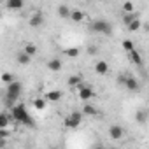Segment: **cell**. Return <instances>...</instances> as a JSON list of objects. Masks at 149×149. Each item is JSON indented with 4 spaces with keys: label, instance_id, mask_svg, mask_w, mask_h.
<instances>
[{
    "label": "cell",
    "instance_id": "52a82bcc",
    "mask_svg": "<svg viewBox=\"0 0 149 149\" xmlns=\"http://www.w3.org/2000/svg\"><path fill=\"white\" fill-rule=\"evenodd\" d=\"M28 25H30L32 28H37V26H42V25H44V14H42L40 11H37V13H33V14H32V18L28 19Z\"/></svg>",
    "mask_w": 149,
    "mask_h": 149
},
{
    "label": "cell",
    "instance_id": "9a60e30c",
    "mask_svg": "<svg viewBox=\"0 0 149 149\" xmlns=\"http://www.w3.org/2000/svg\"><path fill=\"white\" fill-rule=\"evenodd\" d=\"M47 68H49L51 72H58V70L61 68V60H60V58L49 60V61H47Z\"/></svg>",
    "mask_w": 149,
    "mask_h": 149
},
{
    "label": "cell",
    "instance_id": "cb8c5ba5",
    "mask_svg": "<svg viewBox=\"0 0 149 149\" xmlns=\"http://www.w3.org/2000/svg\"><path fill=\"white\" fill-rule=\"evenodd\" d=\"M140 25H142V21H140L139 18H135V19L128 25V30H130V32H137V30L140 28Z\"/></svg>",
    "mask_w": 149,
    "mask_h": 149
},
{
    "label": "cell",
    "instance_id": "e0dca14e",
    "mask_svg": "<svg viewBox=\"0 0 149 149\" xmlns=\"http://www.w3.org/2000/svg\"><path fill=\"white\" fill-rule=\"evenodd\" d=\"M70 11H72L70 7H67V6H60V7H58V16L63 18V19H68V18H70Z\"/></svg>",
    "mask_w": 149,
    "mask_h": 149
},
{
    "label": "cell",
    "instance_id": "30bf717a",
    "mask_svg": "<svg viewBox=\"0 0 149 149\" xmlns=\"http://www.w3.org/2000/svg\"><path fill=\"white\" fill-rule=\"evenodd\" d=\"M61 91L60 90H49L46 95H44V98H46V102H58L60 98H61Z\"/></svg>",
    "mask_w": 149,
    "mask_h": 149
},
{
    "label": "cell",
    "instance_id": "603a6c76",
    "mask_svg": "<svg viewBox=\"0 0 149 149\" xmlns=\"http://www.w3.org/2000/svg\"><path fill=\"white\" fill-rule=\"evenodd\" d=\"M65 54H67L68 58H77V56H79V49H77V47H67V49H65Z\"/></svg>",
    "mask_w": 149,
    "mask_h": 149
},
{
    "label": "cell",
    "instance_id": "8992f818",
    "mask_svg": "<svg viewBox=\"0 0 149 149\" xmlns=\"http://www.w3.org/2000/svg\"><path fill=\"white\" fill-rule=\"evenodd\" d=\"M109 137H111L112 140H121V139L125 137V128H123L121 125H112V126L109 128Z\"/></svg>",
    "mask_w": 149,
    "mask_h": 149
},
{
    "label": "cell",
    "instance_id": "277c9868",
    "mask_svg": "<svg viewBox=\"0 0 149 149\" xmlns=\"http://www.w3.org/2000/svg\"><path fill=\"white\" fill-rule=\"evenodd\" d=\"M83 123V112L74 111L65 118V128H77Z\"/></svg>",
    "mask_w": 149,
    "mask_h": 149
},
{
    "label": "cell",
    "instance_id": "8fae6325",
    "mask_svg": "<svg viewBox=\"0 0 149 149\" xmlns=\"http://www.w3.org/2000/svg\"><path fill=\"white\" fill-rule=\"evenodd\" d=\"M128 54H130V60H132V61H133L137 67H142V65H144V61H142V56H140V53H139L135 47H133L132 51H128Z\"/></svg>",
    "mask_w": 149,
    "mask_h": 149
},
{
    "label": "cell",
    "instance_id": "83f0119b",
    "mask_svg": "<svg viewBox=\"0 0 149 149\" xmlns=\"http://www.w3.org/2000/svg\"><path fill=\"white\" fill-rule=\"evenodd\" d=\"M11 137V130L6 126V128H0V140H7Z\"/></svg>",
    "mask_w": 149,
    "mask_h": 149
},
{
    "label": "cell",
    "instance_id": "5b68a950",
    "mask_svg": "<svg viewBox=\"0 0 149 149\" xmlns=\"http://www.w3.org/2000/svg\"><path fill=\"white\" fill-rule=\"evenodd\" d=\"M76 88H77V91H79V98H81V100H84V102H88V100H91V98L95 97V91H93V88H91V86H86V84L79 83Z\"/></svg>",
    "mask_w": 149,
    "mask_h": 149
},
{
    "label": "cell",
    "instance_id": "5bb4252c",
    "mask_svg": "<svg viewBox=\"0 0 149 149\" xmlns=\"http://www.w3.org/2000/svg\"><path fill=\"white\" fill-rule=\"evenodd\" d=\"M70 19H72L74 23H81V21L84 19V13L79 11V9H72V11H70Z\"/></svg>",
    "mask_w": 149,
    "mask_h": 149
},
{
    "label": "cell",
    "instance_id": "2e32d148",
    "mask_svg": "<svg viewBox=\"0 0 149 149\" xmlns=\"http://www.w3.org/2000/svg\"><path fill=\"white\" fill-rule=\"evenodd\" d=\"M9 121H13V116H11V114L0 112V128H6V126H9Z\"/></svg>",
    "mask_w": 149,
    "mask_h": 149
},
{
    "label": "cell",
    "instance_id": "ac0fdd59",
    "mask_svg": "<svg viewBox=\"0 0 149 149\" xmlns=\"http://www.w3.org/2000/svg\"><path fill=\"white\" fill-rule=\"evenodd\" d=\"M23 51H25L28 56H32V58H33V56L37 54V51H39V49H37V46H35V44H25V46H23Z\"/></svg>",
    "mask_w": 149,
    "mask_h": 149
},
{
    "label": "cell",
    "instance_id": "3957f363",
    "mask_svg": "<svg viewBox=\"0 0 149 149\" xmlns=\"http://www.w3.org/2000/svg\"><path fill=\"white\" fill-rule=\"evenodd\" d=\"M90 28H91L95 33H105V35H111V33H112V26H111V23L105 21V19H95V21H91Z\"/></svg>",
    "mask_w": 149,
    "mask_h": 149
},
{
    "label": "cell",
    "instance_id": "f1b7e54d",
    "mask_svg": "<svg viewBox=\"0 0 149 149\" xmlns=\"http://www.w3.org/2000/svg\"><path fill=\"white\" fill-rule=\"evenodd\" d=\"M121 46H123V49H125V51H126V53H128V51H132V49H133V47H135V46H133V42H132V40H123V44H121Z\"/></svg>",
    "mask_w": 149,
    "mask_h": 149
},
{
    "label": "cell",
    "instance_id": "9c48e42d",
    "mask_svg": "<svg viewBox=\"0 0 149 149\" xmlns=\"http://www.w3.org/2000/svg\"><path fill=\"white\" fill-rule=\"evenodd\" d=\"M6 7L9 11H19L25 7V0H6Z\"/></svg>",
    "mask_w": 149,
    "mask_h": 149
},
{
    "label": "cell",
    "instance_id": "d4e9b609",
    "mask_svg": "<svg viewBox=\"0 0 149 149\" xmlns=\"http://www.w3.org/2000/svg\"><path fill=\"white\" fill-rule=\"evenodd\" d=\"M0 81H2V83H6V84H9L11 81H14V76H13L11 72H4L2 76H0Z\"/></svg>",
    "mask_w": 149,
    "mask_h": 149
},
{
    "label": "cell",
    "instance_id": "f546056e",
    "mask_svg": "<svg viewBox=\"0 0 149 149\" xmlns=\"http://www.w3.org/2000/svg\"><path fill=\"white\" fill-rule=\"evenodd\" d=\"M88 53H90V54H95V53H97V47H95V46H90V47H88Z\"/></svg>",
    "mask_w": 149,
    "mask_h": 149
},
{
    "label": "cell",
    "instance_id": "7a4b0ae2",
    "mask_svg": "<svg viewBox=\"0 0 149 149\" xmlns=\"http://www.w3.org/2000/svg\"><path fill=\"white\" fill-rule=\"evenodd\" d=\"M21 93H23V84L19 81H11L6 90V105L13 107L18 102V98L21 97Z\"/></svg>",
    "mask_w": 149,
    "mask_h": 149
},
{
    "label": "cell",
    "instance_id": "ba28073f",
    "mask_svg": "<svg viewBox=\"0 0 149 149\" xmlns=\"http://www.w3.org/2000/svg\"><path fill=\"white\" fill-rule=\"evenodd\" d=\"M125 86H126L128 91H133V93H139V90H140L139 81H137L135 77H132V76H126V79H125Z\"/></svg>",
    "mask_w": 149,
    "mask_h": 149
},
{
    "label": "cell",
    "instance_id": "d6986e66",
    "mask_svg": "<svg viewBox=\"0 0 149 149\" xmlns=\"http://www.w3.org/2000/svg\"><path fill=\"white\" fill-rule=\"evenodd\" d=\"M135 18H139V16H137L135 13H125V14H123V19H121V21H123V23H125V25L128 26V25H130V23H132V21H133Z\"/></svg>",
    "mask_w": 149,
    "mask_h": 149
},
{
    "label": "cell",
    "instance_id": "7c38bea8",
    "mask_svg": "<svg viewBox=\"0 0 149 149\" xmlns=\"http://www.w3.org/2000/svg\"><path fill=\"white\" fill-rule=\"evenodd\" d=\"M16 60H18V63L19 65H23V67H26L30 61H32V56H28L25 51H19L18 54H16Z\"/></svg>",
    "mask_w": 149,
    "mask_h": 149
},
{
    "label": "cell",
    "instance_id": "1f68e13d",
    "mask_svg": "<svg viewBox=\"0 0 149 149\" xmlns=\"http://www.w3.org/2000/svg\"><path fill=\"white\" fill-rule=\"evenodd\" d=\"M2 2H6V0H2Z\"/></svg>",
    "mask_w": 149,
    "mask_h": 149
},
{
    "label": "cell",
    "instance_id": "4fadbf2b",
    "mask_svg": "<svg viewBox=\"0 0 149 149\" xmlns=\"http://www.w3.org/2000/svg\"><path fill=\"white\" fill-rule=\"evenodd\" d=\"M95 72L100 74V76H105V74L109 72V65H107V61H97V63H95Z\"/></svg>",
    "mask_w": 149,
    "mask_h": 149
},
{
    "label": "cell",
    "instance_id": "6da1fadb",
    "mask_svg": "<svg viewBox=\"0 0 149 149\" xmlns=\"http://www.w3.org/2000/svg\"><path fill=\"white\" fill-rule=\"evenodd\" d=\"M11 116H13V121H16V123L26 125V126H33V119H32V116L28 114V111H26V107L23 104H18V105L14 104L11 107Z\"/></svg>",
    "mask_w": 149,
    "mask_h": 149
},
{
    "label": "cell",
    "instance_id": "484cf974",
    "mask_svg": "<svg viewBox=\"0 0 149 149\" xmlns=\"http://www.w3.org/2000/svg\"><path fill=\"white\" fill-rule=\"evenodd\" d=\"M121 9H123V13H135V6H133V2H130V0L121 6Z\"/></svg>",
    "mask_w": 149,
    "mask_h": 149
},
{
    "label": "cell",
    "instance_id": "4316f807",
    "mask_svg": "<svg viewBox=\"0 0 149 149\" xmlns=\"http://www.w3.org/2000/svg\"><path fill=\"white\" fill-rule=\"evenodd\" d=\"M79 83H83V77L81 76H70L68 77V86H77Z\"/></svg>",
    "mask_w": 149,
    "mask_h": 149
},
{
    "label": "cell",
    "instance_id": "7402d4cb",
    "mask_svg": "<svg viewBox=\"0 0 149 149\" xmlns=\"http://www.w3.org/2000/svg\"><path fill=\"white\" fill-rule=\"evenodd\" d=\"M33 107L37 111H44L46 109V98H35L33 100Z\"/></svg>",
    "mask_w": 149,
    "mask_h": 149
},
{
    "label": "cell",
    "instance_id": "ffe728a7",
    "mask_svg": "<svg viewBox=\"0 0 149 149\" xmlns=\"http://www.w3.org/2000/svg\"><path fill=\"white\" fill-rule=\"evenodd\" d=\"M135 121H137L139 125H144V123L147 121V112H146V111H139V112L135 114Z\"/></svg>",
    "mask_w": 149,
    "mask_h": 149
},
{
    "label": "cell",
    "instance_id": "44dd1931",
    "mask_svg": "<svg viewBox=\"0 0 149 149\" xmlns=\"http://www.w3.org/2000/svg\"><path fill=\"white\" fill-rule=\"evenodd\" d=\"M83 114H86V116H95V114H97V109H95V105H91V104H86V105L83 107Z\"/></svg>",
    "mask_w": 149,
    "mask_h": 149
},
{
    "label": "cell",
    "instance_id": "4dcf8cb0",
    "mask_svg": "<svg viewBox=\"0 0 149 149\" xmlns=\"http://www.w3.org/2000/svg\"><path fill=\"white\" fill-rule=\"evenodd\" d=\"M125 79H126V76H119V77H118V83H119V84H125Z\"/></svg>",
    "mask_w": 149,
    "mask_h": 149
}]
</instances>
